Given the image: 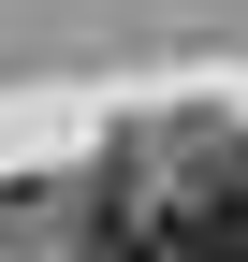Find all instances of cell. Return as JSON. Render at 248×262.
Segmentation results:
<instances>
[{"label": "cell", "mask_w": 248, "mask_h": 262, "mask_svg": "<svg viewBox=\"0 0 248 262\" xmlns=\"http://www.w3.org/2000/svg\"><path fill=\"white\" fill-rule=\"evenodd\" d=\"M161 262H248V175H219V189H175Z\"/></svg>", "instance_id": "obj_1"}]
</instances>
